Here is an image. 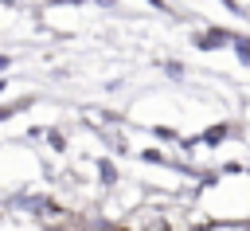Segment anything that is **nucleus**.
Instances as JSON below:
<instances>
[{
	"instance_id": "nucleus-1",
	"label": "nucleus",
	"mask_w": 250,
	"mask_h": 231,
	"mask_svg": "<svg viewBox=\"0 0 250 231\" xmlns=\"http://www.w3.org/2000/svg\"><path fill=\"white\" fill-rule=\"evenodd\" d=\"M230 35L227 31H207V35H199V47H219V43H227Z\"/></svg>"
},
{
	"instance_id": "nucleus-4",
	"label": "nucleus",
	"mask_w": 250,
	"mask_h": 231,
	"mask_svg": "<svg viewBox=\"0 0 250 231\" xmlns=\"http://www.w3.org/2000/svg\"><path fill=\"white\" fill-rule=\"evenodd\" d=\"M234 47H238V59H242V63H250V43H246V39H238Z\"/></svg>"
},
{
	"instance_id": "nucleus-2",
	"label": "nucleus",
	"mask_w": 250,
	"mask_h": 231,
	"mask_svg": "<svg viewBox=\"0 0 250 231\" xmlns=\"http://www.w3.org/2000/svg\"><path fill=\"white\" fill-rule=\"evenodd\" d=\"M223 137H227V125H211V129L203 133V141H207V145H219Z\"/></svg>"
},
{
	"instance_id": "nucleus-3",
	"label": "nucleus",
	"mask_w": 250,
	"mask_h": 231,
	"mask_svg": "<svg viewBox=\"0 0 250 231\" xmlns=\"http://www.w3.org/2000/svg\"><path fill=\"white\" fill-rule=\"evenodd\" d=\"M98 168H102V180H105V184H113V176H117V172H113V164H109V161H102Z\"/></svg>"
}]
</instances>
